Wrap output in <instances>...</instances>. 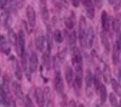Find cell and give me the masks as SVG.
<instances>
[{
	"label": "cell",
	"instance_id": "cell-1",
	"mask_svg": "<svg viewBox=\"0 0 121 107\" xmlns=\"http://www.w3.org/2000/svg\"><path fill=\"white\" fill-rule=\"evenodd\" d=\"M86 32H87V24H86V19L81 16L80 19V27H78V39L80 42L83 46L86 45Z\"/></svg>",
	"mask_w": 121,
	"mask_h": 107
},
{
	"label": "cell",
	"instance_id": "cell-2",
	"mask_svg": "<svg viewBox=\"0 0 121 107\" xmlns=\"http://www.w3.org/2000/svg\"><path fill=\"white\" fill-rule=\"evenodd\" d=\"M75 68V73H74V83L75 87L80 89L81 86H82V79H83V69H82V64H76L74 65Z\"/></svg>",
	"mask_w": 121,
	"mask_h": 107
},
{
	"label": "cell",
	"instance_id": "cell-3",
	"mask_svg": "<svg viewBox=\"0 0 121 107\" xmlns=\"http://www.w3.org/2000/svg\"><path fill=\"white\" fill-rule=\"evenodd\" d=\"M16 49H17L18 54H20V55L25 52V35H24V32H22V30H20L17 35Z\"/></svg>",
	"mask_w": 121,
	"mask_h": 107
},
{
	"label": "cell",
	"instance_id": "cell-4",
	"mask_svg": "<svg viewBox=\"0 0 121 107\" xmlns=\"http://www.w3.org/2000/svg\"><path fill=\"white\" fill-rule=\"evenodd\" d=\"M0 50L6 55H8L10 53V44L4 35H0Z\"/></svg>",
	"mask_w": 121,
	"mask_h": 107
},
{
	"label": "cell",
	"instance_id": "cell-5",
	"mask_svg": "<svg viewBox=\"0 0 121 107\" xmlns=\"http://www.w3.org/2000/svg\"><path fill=\"white\" fill-rule=\"evenodd\" d=\"M54 85H55V89H56L57 94H63V90H64V85H63V79L60 73L57 71L56 76H55V80H54Z\"/></svg>",
	"mask_w": 121,
	"mask_h": 107
},
{
	"label": "cell",
	"instance_id": "cell-6",
	"mask_svg": "<svg viewBox=\"0 0 121 107\" xmlns=\"http://www.w3.org/2000/svg\"><path fill=\"white\" fill-rule=\"evenodd\" d=\"M26 16H27V20L29 21L30 26H35V24H36V14H35V10L31 6H27Z\"/></svg>",
	"mask_w": 121,
	"mask_h": 107
},
{
	"label": "cell",
	"instance_id": "cell-7",
	"mask_svg": "<svg viewBox=\"0 0 121 107\" xmlns=\"http://www.w3.org/2000/svg\"><path fill=\"white\" fill-rule=\"evenodd\" d=\"M84 1V6H85V10H86L87 17L90 19L94 18V4L92 0H83Z\"/></svg>",
	"mask_w": 121,
	"mask_h": 107
},
{
	"label": "cell",
	"instance_id": "cell-8",
	"mask_svg": "<svg viewBox=\"0 0 121 107\" xmlns=\"http://www.w3.org/2000/svg\"><path fill=\"white\" fill-rule=\"evenodd\" d=\"M13 92H15V95H16V97L18 98V100L20 103H22L24 102V94H22V87H20V85L18 82H16V81L13 82Z\"/></svg>",
	"mask_w": 121,
	"mask_h": 107
},
{
	"label": "cell",
	"instance_id": "cell-9",
	"mask_svg": "<svg viewBox=\"0 0 121 107\" xmlns=\"http://www.w3.org/2000/svg\"><path fill=\"white\" fill-rule=\"evenodd\" d=\"M29 69L30 72H35L37 70V67H38V58L36 55V53H31L29 58Z\"/></svg>",
	"mask_w": 121,
	"mask_h": 107
},
{
	"label": "cell",
	"instance_id": "cell-10",
	"mask_svg": "<svg viewBox=\"0 0 121 107\" xmlns=\"http://www.w3.org/2000/svg\"><path fill=\"white\" fill-rule=\"evenodd\" d=\"M72 61H73V64L76 65V64H82V55L80 53V50L78 47H73V52H72Z\"/></svg>",
	"mask_w": 121,
	"mask_h": 107
},
{
	"label": "cell",
	"instance_id": "cell-11",
	"mask_svg": "<svg viewBox=\"0 0 121 107\" xmlns=\"http://www.w3.org/2000/svg\"><path fill=\"white\" fill-rule=\"evenodd\" d=\"M93 39H94V30H93V27L90 26V27H87V32H86V45L89 47L92 46Z\"/></svg>",
	"mask_w": 121,
	"mask_h": 107
},
{
	"label": "cell",
	"instance_id": "cell-12",
	"mask_svg": "<svg viewBox=\"0 0 121 107\" xmlns=\"http://www.w3.org/2000/svg\"><path fill=\"white\" fill-rule=\"evenodd\" d=\"M102 18H101V20H102V27H103L104 32H108L109 28H110V18H109V15L105 11L102 13Z\"/></svg>",
	"mask_w": 121,
	"mask_h": 107
},
{
	"label": "cell",
	"instance_id": "cell-13",
	"mask_svg": "<svg viewBox=\"0 0 121 107\" xmlns=\"http://www.w3.org/2000/svg\"><path fill=\"white\" fill-rule=\"evenodd\" d=\"M65 78H66V81H67L69 86H72V81L74 80V73L71 67H66V69H65Z\"/></svg>",
	"mask_w": 121,
	"mask_h": 107
},
{
	"label": "cell",
	"instance_id": "cell-14",
	"mask_svg": "<svg viewBox=\"0 0 121 107\" xmlns=\"http://www.w3.org/2000/svg\"><path fill=\"white\" fill-rule=\"evenodd\" d=\"M35 45L36 47L38 49L39 51H43L44 50V46H45V37L43 35H39L35 39Z\"/></svg>",
	"mask_w": 121,
	"mask_h": 107
},
{
	"label": "cell",
	"instance_id": "cell-15",
	"mask_svg": "<svg viewBox=\"0 0 121 107\" xmlns=\"http://www.w3.org/2000/svg\"><path fill=\"white\" fill-rule=\"evenodd\" d=\"M101 42H102V45H103L104 50L107 52L110 51V43H109V39H108V35L105 34V32H102L101 33Z\"/></svg>",
	"mask_w": 121,
	"mask_h": 107
},
{
	"label": "cell",
	"instance_id": "cell-16",
	"mask_svg": "<svg viewBox=\"0 0 121 107\" xmlns=\"http://www.w3.org/2000/svg\"><path fill=\"white\" fill-rule=\"evenodd\" d=\"M120 47L118 45L117 43L114 44V47H113V53H112V60H113V63L117 64L119 62V55H120Z\"/></svg>",
	"mask_w": 121,
	"mask_h": 107
},
{
	"label": "cell",
	"instance_id": "cell-17",
	"mask_svg": "<svg viewBox=\"0 0 121 107\" xmlns=\"http://www.w3.org/2000/svg\"><path fill=\"white\" fill-rule=\"evenodd\" d=\"M98 92H99L100 95V99H101V103L103 104L105 103V100H107V89H105V87H104L103 85L100 86V88L98 89Z\"/></svg>",
	"mask_w": 121,
	"mask_h": 107
},
{
	"label": "cell",
	"instance_id": "cell-18",
	"mask_svg": "<svg viewBox=\"0 0 121 107\" xmlns=\"http://www.w3.org/2000/svg\"><path fill=\"white\" fill-rule=\"evenodd\" d=\"M92 83H93V76H92L90 70H86V72H85V85H86L87 89L92 86Z\"/></svg>",
	"mask_w": 121,
	"mask_h": 107
},
{
	"label": "cell",
	"instance_id": "cell-19",
	"mask_svg": "<svg viewBox=\"0 0 121 107\" xmlns=\"http://www.w3.org/2000/svg\"><path fill=\"white\" fill-rule=\"evenodd\" d=\"M44 97H45V95L43 94V91H42V89H37L36 90V98H37V102H38V105L40 107L44 105Z\"/></svg>",
	"mask_w": 121,
	"mask_h": 107
},
{
	"label": "cell",
	"instance_id": "cell-20",
	"mask_svg": "<svg viewBox=\"0 0 121 107\" xmlns=\"http://www.w3.org/2000/svg\"><path fill=\"white\" fill-rule=\"evenodd\" d=\"M8 39H9V44L16 45V42H17V35L15 34V32H13V29L8 30Z\"/></svg>",
	"mask_w": 121,
	"mask_h": 107
},
{
	"label": "cell",
	"instance_id": "cell-21",
	"mask_svg": "<svg viewBox=\"0 0 121 107\" xmlns=\"http://www.w3.org/2000/svg\"><path fill=\"white\" fill-rule=\"evenodd\" d=\"M111 85H112V88H113V90H114V92H116L118 96H121V87L116 79H111Z\"/></svg>",
	"mask_w": 121,
	"mask_h": 107
},
{
	"label": "cell",
	"instance_id": "cell-22",
	"mask_svg": "<svg viewBox=\"0 0 121 107\" xmlns=\"http://www.w3.org/2000/svg\"><path fill=\"white\" fill-rule=\"evenodd\" d=\"M22 69H24V71L27 73V71H28V68H29V64L27 63L26 52H24V53L22 54Z\"/></svg>",
	"mask_w": 121,
	"mask_h": 107
},
{
	"label": "cell",
	"instance_id": "cell-23",
	"mask_svg": "<svg viewBox=\"0 0 121 107\" xmlns=\"http://www.w3.org/2000/svg\"><path fill=\"white\" fill-rule=\"evenodd\" d=\"M54 39H55L57 43L63 42V35H62V32H60V30L56 29L54 32Z\"/></svg>",
	"mask_w": 121,
	"mask_h": 107
},
{
	"label": "cell",
	"instance_id": "cell-24",
	"mask_svg": "<svg viewBox=\"0 0 121 107\" xmlns=\"http://www.w3.org/2000/svg\"><path fill=\"white\" fill-rule=\"evenodd\" d=\"M15 76H16V78L18 80H22V70H20V67L17 63H15Z\"/></svg>",
	"mask_w": 121,
	"mask_h": 107
},
{
	"label": "cell",
	"instance_id": "cell-25",
	"mask_svg": "<svg viewBox=\"0 0 121 107\" xmlns=\"http://www.w3.org/2000/svg\"><path fill=\"white\" fill-rule=\"evenodd\" d=\"M103 78L104 80L108 82L111 80V77H110V69H109L108 65H104V71H103Z\"/></svg>",
	"mask_w": 121,
	"mask_h": 107
},
{
	"label": "cell",
	"instance_id": "cell-26",
	"mask_svg": "<svg viewBox=\"0 0 121 107\" xmlns=\"http://www.w3.org/2000/svg\"><path fill=\"white\" fill-rule=\"evenodd\" d=\"M109 99H110V104H111V106L112 107H118V99H117V96L114 94H110L109 96Z\"/></svg>",
	"mask_w": 121,
	"mask_h": 107
},
{
	"label": "cell",
	"instance_id": "cell-27",
	"mask_svg": "<svg viewBox=\"0 0 121 107\" xmlns=\"http://www.w3.org/2000/svg\"><path fill=\"white\" fill-rule=\"evenodd\" d=\"M75 43H76V34H75V33H72V34H69V46L74 47Z\"/></svg>",
	"mask_w": 121,
	"mask_h": 107
},
{
	"label": "cell",
	"instance_id": "cell-28",
	"mask_svg": "<svg viewBox=\"0 0 121 107\" xmlns=\"http://www.w3.org/2000/svg\"><path fill=\"white\" fill-rule=\"evenodd\" d=\"M65 25L67 26V28H73L74 26V18L73 17H67L65 19Z\"/></svg>",
	"mask_w": 121,
	"mask_h": 107
},
{
	"label": "cell",
	"instance_id": "cell-29",
	"mask_svg": "<svg viewBox=\"0 0 121 107\" xmlns=\"http://www.w3.org/2000/svg\"><path fill=\"white\" fill-rule=\"evenodd\" d=\"M42 16H43L44 20H47L49 17V14H48V10L46 7H42Z\"/></svg>",
	"mask_w": 121,
	"mask_h": 107
},
{
	"label": "cell",
	"instance_id": "cell-30",
	"mask_svg": "<svg viewBox=\"0 0 121 107\" xmlns=\"http://www.w3.org/2000/svg\"><path fill=\"white\" fill-rule=\"evenodd\" d=\"M112 26H113V29L116 30V32H118L119 28H120V20L119 19H114L112 23Z\"/></svg>",
	"mask_w": 121,
	"mask_h": 107
},
{
	"label": "cell",
	"instance_id": "cell-31",
	"mask_svg": "<svg viewBox=\"0 0 121 107\" xmlns=\"http://www.w3.org/2000/svg\"><path fill=\"white\" fill-rule=\"evenodd\" d=\"M25 104H26L27 107H34V104H33V102H31L30 97H28V96H27L26 99H25Z\"/></svg>",
	"mask_w": 121,
	"mask_h": 107
},
{
	"label": "cell",
	"instance_id": "cell-32",
	"mask_svg": "<svg viewBox=\"0 0 121 107\" xmlns=\"http://www.w3.org/2000/svg\"><path fill=\"white\" fill-rule=\"evenodd\" d=\"M46 107H54V103H53L52 99H47V102H46V105H45Z\"/></svg>",
	"mask_w": 121,
	"mask_h": 107
},
{
	"label": "cell",
	"instance_id": "cell-33",
	"mask_svg": "<svg viewBox=\"0 0 121 107\" xmlns=\"http://www.w3.org/2000/svg\"><path fill=\"white\" fill-rule=\"evenodd\" d=\"M72 4H73L74 7H78V5H80V0H72Z\"/></svg>",
	"mask_w": 121,
	"mask_h": 107
},
{
	"label": "cell",
	"instance_id": "cell-34",
	"mask_svg": "<svg viewBox=\"0 0 121 107\" xmlns=\"http://www.w3.org/2000/svg\"><path fill=\"white\" fill-rule=\"evenodd\" d=\"M69 107H76V103H75L74 100H69Z\"/></svg>",
	"mask_w": 121,
	"mask_h": 107
},
{
	"label": "cell",
	"instance_id": "cell-35",
	"mask_svg": "<svg viewBox=\"0 0 121 107\" xmlns=\"http://www.w3.org/2000/svg\"><path fill=\"white\" fill-rule=\"evenodd\" d=\"M95 1V5H96V6H98V7H102V0H94Z\"/></svg>",
	"mask_w": 121,
	"mask_h": 107
},
{
	"label": "cell",
	"instance_id": "cell-36",
	"mask_svg": "<svg viewBox=\"0 0 121 107\" xmlns=\"http://www.w3.org/2000/svg\"><path fill=\"white\" fill-rule=\"evenodd\" d=\"M119 85H120V87H121V69L119 70V82H118Z\"/></svg>",
	"mask_w": 121,
	"mask_h": 107
},
{
	"label": "cell",
	"instance_id": "cell-37",
	"mask_svg": "<svg viewBox=\"0 0 121 107\" xmlns=\"http://www.w3.org/2000/svg\"><path fill=\"white\" fill-rule=\"evenodd\" d=\"M4 0H0V6H4Z\"/></svg>",
	"mask_w": 121,
	"mask_h": 107
},
{
	"label": "cell",
	"instance_id": "cell-38",
	"mask_svg": "<svg viewBox=\"0 0 121 107\" xmlns=\"http://www.w3.org/2000/svg\"><path fill=\"white\" fill-rule=\"evenodd\" d=\"M78 107H84V105H83V104H80V105H78Z\"/></svg>",
	"mask_w": 121,
	"mask_h": 107
},
{
	"label": "cell",
	"instance_id": "cell-39",
	"mask_svg": "<svg viewBox=\"0 0 121 107\" xmlns=\"http://www.w3.org/2000/svg\"><path fill=\"white\" fill-rule=\"evenodd\" d=\"M118 107H121V100H120V103L118 104Z\"/></svg>",
	"mask_w": 121,
	"mask_h": 107
},
{
	"label": "cell",
	"instance_id": "cell-40",
	"mask_svg": "<svg viewBox=\"0 0 121 107\" xmlns=\"http://www.w3.org/2000/svg\"><path fill=\"white\" fill-rule=\"evenodd\" d=\"M63 1H64V2H67V0H63Z\"/></svg>",
	"mask_w": 121,
	"mask_h": 107
},
{
	"label": "cell",
	"instance_id": "cell-41",
	"mask_svg": "<svg viewBox=\"0 0 121 107\" xmlns=\"http://www.w3.org/2000/svg\"><path fill=\"white\" fill-rule=\"evenodd\" d=\"M95 107H100V106H99V105H96V106H95Z\"/></svg>",
	"mask_w": 121,
	"mask_h": 107
},
{
	"label": "cell",
	"instance_id": "cell-42",
	"mask_svg": "<svg viewBox=\"0 0 121 107\" xmlns=\"http://www.w3.org/2000/svg\"><path fill=\"white\" fill-rule=\"evenodd\" d=\"M53 1H55V0H53Z\"/></svg>",
	"mask_w": 121,
	"mask_h": 107
}]
</instances>
